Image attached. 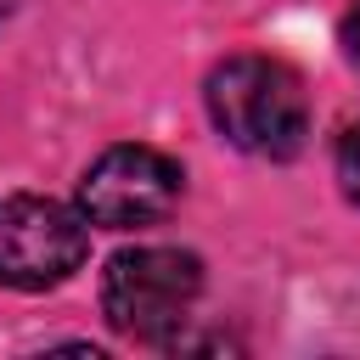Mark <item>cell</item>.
<instances>
[{
	"mask_svg": "<svg viewBox=\"0 0 360 360\" xmlns=\"http://www.w3.org/2000/svg\"><path fill=\"white\" fill-rule=\"evenodd\" d=\"M343 51H349V62L360 68V0H354L349 17H343Z\"/></svg>",
	"mask_w": 360,
	"mask_h": 360,
	"instance_id": "6",
	"label": "cell"
},
{
	"mask_svg": "<svg viewBox=\"0 0 360 360\" xmlns=\"http://www.w3.org/2000/svg\"><path fill=\"white\" fill-rule=\"evenodd\" d=\"M180 163L158 146H107L79 180V214L101 231H135L180 202Z\"/></svg>",
	"mask_w": 360,
	"mask_h": 360,
	"instance_id": "4",
	"label": "cell"
},
{
	"mask_svg": "<svg viewBox=\"0 0 360 360\" xmlns=\"http://www.w3.org/2000/svg\"><path fill=\"white\" fill-rule=\"evenodd\" d=\"M208 112L219 135L253 158H292L309 135L304 79L276 56H231L208 73Z\"/></svg>",
	"mask_w": 360,
	"mask_h": 360,
	"instance_id": "1",
	"label": "cell"
},
{
	"mask_svg": "<svg viewBox=\"0 0 360 360\" xmlns=\"http://www.w3.org/2000/svg\"><path fill=\"white\" fill-rule=\"evenodd\" d=\"M90 219L51 197H0V287L39 292L68 281L90 253Z\"/></svg>",
	"mask_w": 360,
	"mask_h": 360,
	"instance_id": "3",
	"label": "cell"
},
{
	"mask_svg": "<svg viewBox=\"0 0 360 360\" xmlns=\"http://www.w3.org/2000/svg\"><path fill=\"white\" fill-rule=\"evenodd\" d=\"M338 180H343L349 202H360V118L338 135Z\"/></svg>",
	"mask_w": 360,
	"mask_h": 360,
	"instance_id": "5",
	"label": "cell"
},
{
	"mask_svg": "<svg viewBox=\"0 0 360 360\" xmlns=\"http://www.w3.org/2000/svg\"><path fill=\"white\" fill-rule=\"evenodd\" d=\"M11 11H17V0H0V22H6V17H11Z\"/></svg>",
	"mask_w": 360,
	"mask_h": 360,
	"instance_id": "7",
	"label": "cell"
},
{
	"mask_svg": "<svg viewBox=\"0 0 360 360\" xmlns=\"http://www.w3.org/2000/svg\"><path fill=\"white\" fill-rule=\"evenodd\" d=\"M197 292H202V264L197 253H180V248H124L101 270L107 326L141 343H163L186 321Z\"/></svg>",
	"mask_w": 360,
	"mask_h": 360,
	"instance_id": "2",
	"label": "cell"
}]
</instances>
